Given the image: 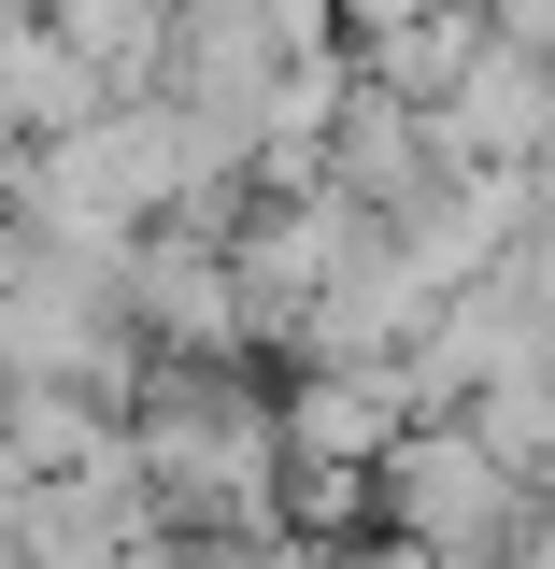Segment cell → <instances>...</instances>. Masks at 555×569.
Returning <instances> with one entry per match:
<instances>
[{
	"label": "cell",
	"instance_id": "1",
	"mask_svg": "<svg viewBox=\"0 0 555 569\" xmlns=\"http://www.w3.org/2000/svg\"><path fill=\"white\" fill-rule=\"evenodd\" d=\"M542 470H513L470 413H414L385 441V470H370V527L385 541H414V556H456V569H513L542 541Z\"/></svg>",
	"mask_w": 555,
	"mask_h": 569
}]
</instances>
